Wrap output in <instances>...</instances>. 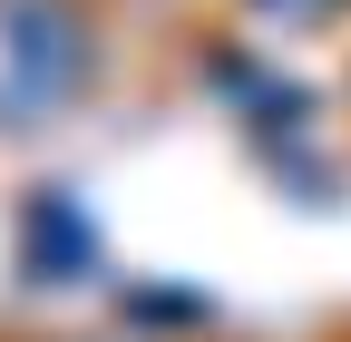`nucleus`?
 Instances as JSON below:
<instances>
[{"instance_id": "nucleus-2", "label": "nucleus", "mask_w": 351, "mask_h": 342, "mask_svg": "<svg viewBox=\"0 0 351 342\" xmlns=\"http://www.w3.org/2000/svg\"><path fill=\"white\" fill-rule=\"evenodd\" d=\"M20 254H29V274H39V284H69V274L98 264V225H88L59 186H39V196H29V216H20Z\"/></svg>"}, {"instance_id": "nucleus-1", "label": "nucleus", "mask_w": 351, "mask_h": 342, "mask_svg": "<svg viewBox=\"0 0 351 342\" xmlns=\"http://www.w3.org/2000/svg\"><path fill=\"white\" fill-rule=\"evenodd\" d=\"M0 39H10V59H20V89H69L78 59H88L69 0H0Z\"/></svg>"}]
</instances>
